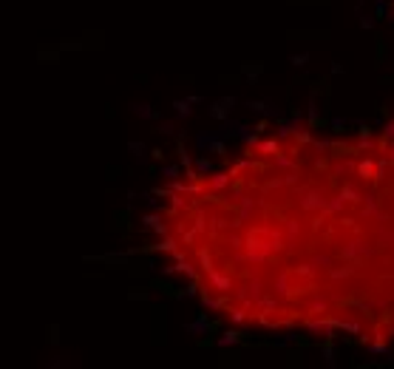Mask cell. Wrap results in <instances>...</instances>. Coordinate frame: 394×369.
<instances>
[{"instance_id":"1","label":"cell","mask_w":394,"mask_h":369,"mask_svg":"<svg viewBox=\"0 0 394 369\" xmlns=\"http://www.w3.org/2000/svg\"><path fill=\"white\" fill-rule=\"evenodd\" d=\"M167 270L241 330L394 344V122L278 128L162 188Z\"/></svg>"}]
</instances>
